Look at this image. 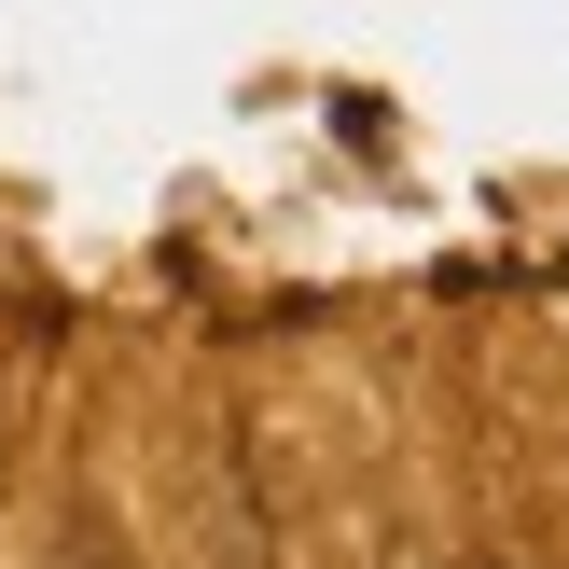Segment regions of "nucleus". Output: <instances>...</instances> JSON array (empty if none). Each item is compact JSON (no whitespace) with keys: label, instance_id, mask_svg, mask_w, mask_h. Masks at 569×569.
I'll list each match as a JSON object with an SVG mask.
<instances>
[{"label":"nucleus","instance_id":"1","mask_svg":"<svg viewBox=\"0 0 569 569\" xmlns=\"http://www.w3.org/2000/svg\"><path fill=\"white\" fill-rule=\"evenodd\" d=\"M389 569H417V556H389Z\"/></svg>","mask_w":569,"mask_h":569}]
</instances>
